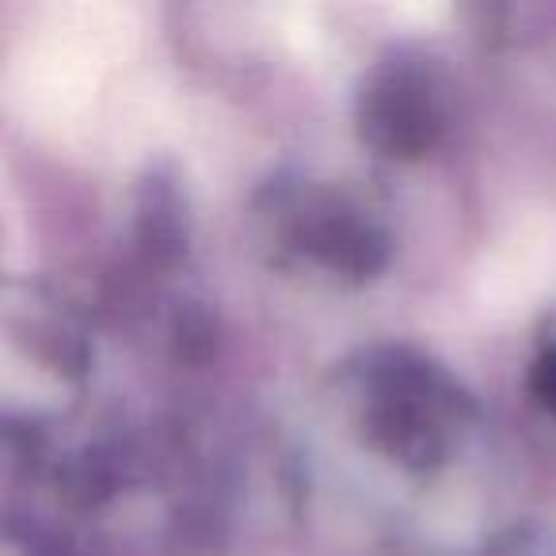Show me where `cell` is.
<instances>
[{"mask_svg": "<svg viewBox=\"0 0 556 556\" xmlns=\"http://www.w3.org/2000/svg\"><path fill=\"white\" fill-rule=\"evenodd\" d=\"M358 416L366 442L389 462L404 469H434L462 442L472 401L439 363L408 348H389L363 370Z\"/></svg>", "mask_w": 556, "mask_h": 556, "instance_id": "1", "label": "cell"}, {"mask_svg": "<svg viewBox=\"0 0 556 556\" xmlns=\"http://www.w3.org/2000/svg\"><path fill=\"white\" fill-rule=\"evenodd\" d=\"M355 115L366 146L393 161H416L431 153L446 130L439 80L424 62L412 58H389L366 73Z\"/></svg>", "mask_w": 556, "mask_h": 556, "instance_id": "2", "label": "cell"}, {"mask_svg": "<svg viewBox=\"0 0 556 556\" xmlns=\"http://www.w3.org/2000/svg\"><path fill=\"white\" fill-rule=\"evenodd\" d=\"M294 237L302 252L320 260L328 270L355 278L374 275L389 255V240L381 225L363 206L332 191H313L298 206Z\"/></svg>", "mask_w": 556, "mask_h": 556, "instance_id": "3", "label": "cell"}, {"mask_svg": "<svg viewBox=\"0 0 556 556\" xmlns=\"http://www.w3.org/2000/svg\"><path fill=\"white\" fill-rule=\"evenodd\" d=\"M530 389H533V396L548 408V416H556V343L533 363Z\"/></svg>", "mask_w": 556, "mask_h": 556, "instance_id": "4", "label": "cell"}]
</instances>
